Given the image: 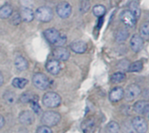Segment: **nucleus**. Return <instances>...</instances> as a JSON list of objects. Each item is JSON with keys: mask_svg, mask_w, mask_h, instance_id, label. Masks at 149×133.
Returning a JSON list of instances; mask_svg holds the SVG:
<instances>
[{"mask_svg": "<svg viewBox=\"0 0 149 133\" xmlns=\"http://www.w3.org/2000/svg\"><path fill=\"white\" fill-rule=\"evenodd\" d=\"M44 35L47 41L55 46H62L66 42V36L64 33H61L54 28H49L44 31Z\"/></svg>", "mask_w": 149, "mask_h": 133, "instance_id": "1", "label": "nucleus"}, {"mask_svg": "<svg viewBox=\"0 0 149 133\" xmlns=\"http://www.w3.org/2000/svg\"><path fill=\"white\" fill-rule=\"evenodd\" d=\"M61 119V116L58 112L54 111H47L43 113L41 118V122L44 125L52 127L57 125Z\"/></svg>", "mask_w": 149, "mask_h": 133, "instance_id": "2", "label": "nucleus"}, {"mask_svg": "<svg viewBox=\"0 0 149 133\" xmlns=\"http://www.w3.org/2000/svg\"><path fill=\"white\" fill-rule=\"evenodd\" d=\"M42 102L47 108H56L61 104V97L56 92H47L44 95Z\"/></svg>", "mask_w": 149, "mask_h": 133, "instance_id": "3", "label": "nucleus"}, {"mask_svg": "<svg viewBox=\"0 0 149 133\" xmlns=\"http://www.w3.org/2000/svg\"><path fill=\"white\" fill-rule=\"evenodd\" d=\"M35 17L43 23H47L50 22L52 17H53V12L52 10L48 7V6H41L39 8H38L34 13Z\"/></svg>", "mask_w": 149, "mask_h": 133, "instance_id": "4", "label": "nucleus"}, {"mask_svg": "<svg viewBox=\"0 0 149 133\" xmlns=\"http://www.w3.org/2000/svg\"><path fill=\"white\" fill-rule=\"evenodd\" d=\"M32 84L37 89L40 91H45L49 87L50 80L46 75H45L44 73L38 72V73L34 74V76L32 77Z\"/></svg>", "mask_w": 149, "mask_h": 133, "instance_id": "5", "label": "nucleus"}, {"mask_svg": "<svg viewBox=\"0 0 149 133\" xmlns=\"http://www.w3.org/2000/svg\"><path fill=\"white\" fill-rule=\"evenodd\" d=\"M141 93V89L138 85L133 84L127 87L124 91V98L127 101H133L137 98Z\"/></svg>", "mask_w": 149, "mask_h": 133, "instance_id": "6", "label": "nucleus"}, {"mask_svg": "<svg viewBox=\"0 0 149 133\" xmlns=\"http://www.w3.org/2000/svg\"><path fill=\"white\" fill-rule=\"evenodd\" d=\"M132 125L134 130L137 133H147L148 125L147 120L143 117H135L132 120Z\"/></svg>", "mask_w": 149, "mask_h": 133, "instance_id": "7", "label": "nucleus"}, {"mask_svg": "<svg viewBox=\"0 0 149 133\" xmlns=\"http://www.w3.org/2000/svg\"><path fill=\"white\" fill-rule=\"evenodd\" d=\"M56 11L61 18H67L72 14V6L67 2H61L58 4Z\"/></svg>", "mask_w": 149, "mask_h": 133, "instance_id": "8", "label": "nucleus"}, {"mask_svg": "<svg viewBox=\"0 0 149 133\" xmlns=\"http://www.w3.org/2000/svg\"><path fill=\"white\" fill-rule=\"evenodd\" d=\"M18 121L24 125H31L35 121L34 114L31 111H23L19 113Z\"/></svg>", "mask_w": 149, "mask_h": 133, "instance_id": "9", "label": "nucleus"}, {"mask_svg": "<svg viewBox=\"0 0 149 133\" xmlns=\"http://www.w3.org/2000/svg\"><path fill=\"white\" fill-rule=\"evenodd\" d=\"M120 20L126 25L129 27H134L136 24L137 18L129 10H123L122 13L120 14Z\"/></svg>", "mask_w": 149, "mask_h": 133, "instance_id": "10", "label": "nucleus"}, {"mask_svg": "<svg viewBox=\"0 0 149 133\" xmlns=\"http://www.w3.org/2000/svg\"><path fill=\"white\" fill-rule=\"evenodd\" d=\"M134 111L140 115L148 116L149 112V103L146 100H140L136 102L134 105Z\"/></svg>", "mask_w": 149, "mask_h": 133, "instance_id": "11", "label": "nucleus"}, {"mask_svg": "<svg viewBox=\"0 0 149 133\" xmlns=\"http://www.w3.org/2000/svg\"><path fill=\"white\" fill-rule=\"evenodd\" d=\"M45 68L47 70V71L49 73H51L52 75H58L60 71H61V65L59 63V60L57 59H50L45 65Z\"/></svg>", "mask_w": 149, "mask_h": 133, "instance_id": "12", "label": "nucleus"}, {"mask_svg": "<svg viewBox=\"0 0 149 133\" xmlns=\"http://www.w3.org/2000/svg\"><path fill=\"white\" fill-rule=\"evenodd\" d=\"M53 57L57 60H62V61H66L70 57V52L68 50L62 46H58L53 50Z\"/></svg>", "mask_w": 149, "mask_h": 133, "instance_id": "13", "label": "nucleus"}, {"mask_svg": "<svg viewBox=\"0 0 149 133\" xmlns=\"http://www.w3.org/2000/svg\"><path fill=\"white\" fill-rule=\"evenodd\" d=\"M143 39L142 37L140 36V35H134L133 37L131 38L130 40V46H131V49L134 51V52H139L142 47H143Z\"/></svg>", "mask_w": 149, "mask_h": 133, "instance_id": "14", "label": "nucleus"}, {"mask_svg": "<svg viewBox=\"0 0 149 133\" xmlns=\"http://www.w3.org/2000/svg\"><path fill=\"white\" fill-rule=\"evenodd\" d=\"M123 98H124V90L120 86L113 88L109 93V100L113 103L119 102Z\"/></svg>", "mask_w": 149, "mask_h": 133, "instance_id": "15", "label": "nucleus"}, {"mask_svg": "<svg viewBox=\"0 0 149 133\" xmlns=\"http://www.w3.org/2000/svg\"><path fill=\"white\" fill-rule=\"evenodd\" d=\"M70 48L72 49V51L78 54H82L86 52L87 49V44L84 41L79 40V41H74L70 44Z\"/></svg>", "mask_w": 149, "mask_h": 133, "instance_id": "16", "label": "nucleus"}, {"mask_svg": "<svg viewBox=\"0 0 149 133\" xmlns=\"http://www.w3.org/2000/svg\"><path fill=\"white\" fill-rule=\"evenodd\" d=\"M19 15L21 17V19L24 22H31L35 18L33 10H31V8L28 7H23L20 10Z\"/></svg>", "mask_w": 149, "mask_h": 133, "instance_id": "17", "label": "nucleus"}, {"mask_svg": "<svg viewBox=\"0 0 149 133\" xmlns=\"http://www.w3.org/2000/svg\"><path fill=\"white\" fill-rule=\"evenodd\" d=\"M28 65H29L28 62H27V60L24 57L18 56V57H16V59H15V66H16V68L18 71H24L27 70Z\"/></svg>", "mask_w": 149, "mask_h": 133, "instance_id": "18", "label": "nucleus"}, {"mask_svg": "<svg viewBox=\"0 0 149 133\" xmlns=\"http://www.w3.org/2000/svg\"><path fill=\"white\" fill-rule=\"evenodd\" d=\"M13 12V9L10 4H4L0 8V18L6 19L10 17Z\"/></svg>", "mask_w": 149, "mask_h": 133, "instance_id": "19", "label": "nucleus"}, {"mask_svg": "<svg viewBox=\"0 0 149 133\" xmlns=\"http://www.w3.org/2000/svg\"><path fill=\"white\" fill-rule=\"evenodd\" d=\"M3 98L4 100V102L9 105H14L16 102H17V97H16V94L11 91H7L4 92L3 96Z\"/></svg>", "mask_w": 149, "mask_h": 133, "instance_id": "20", "label": "nucleus"}, {"mask_svg": "<svg viewBox=\"0 0 149 133\" xmlns=\"http://www.w3.org/2000/svg\"><path fill=\"white\" fill-rule=\"evenodd\" d=\"M33 100H37V96L30 91H26L24 92L19 98V101L22 104H27V103H31Z\"/></svg>", "mask_w": 149, "mask_h": 133, "instance_id": "21", "label": "nucleus"}, {"mask_svg": "<svg viewBox=\"0 0 149 133\" xmlns=\"http://www.w3.org/2000/svg\"><path fill=\"white\" fill-rule=\"evenodd\" d=\"M120 131V126L115 121L109 122L106 126V132L107 133H119Z\"/></svg>", "mask_w": 149, "mask_h": 133, "instance_id": "22", "label": "nucleus"}, {"mask_svg": "<svg viewBox=\"0 0 149 133\" xmlns=\"http://www.w3.org/2000/svg\"><path fill=\"white\" fill-rule=\"evenodd\" d=\"M142 69H143V62L139 60V61H135L130 64L127 68V71L129 72H138V71H141Z\"/></svg>", "mask_w": 149, "mask_h": 133, "instance_id": "23", "label": "nucleus"}, {"mask_svg": "<svg viewBox=\"0 0 149 133\" xmlns=\"http://www.w3.org/2000/svg\"><path fill=\"white\" fill-rule=\"evenodd\" d=\"M140 33H141V37H142V39L145 40H148L149 39V23L148 22H145L141 24V28H140Z\"/></svg>", "mask_w": 149, "mask_h": 133, "instance_id": "24", "label": "nucleus"}, {"mask_svg": "<svg viewBox=\"0 0 149 133\" xmlns=\"http://www.w3.org/2000/svg\"><path fill=\"white\" fill-rule=\"evenodd\" d=\"M129 10L134 15V17L136 18H139L141 17V8H140L139 4L136 2L133 1V2L130 3V4H129Z\"/></svg>", "mask_w": 149, "mask_h": 133, "instance_id": "25", "label": "nucleus"}, {"mask_svg": "<svg viewBox=\"0 0 149 133\" xmlns=\"http://www.w3.org/2000/svg\"><path fill=\"white\" fill-rule=\"evenodd\" d=\"M28 84V80L23 78H16L12 81V85L18 89H23Z\"/></svg>", "mask_w": 149, "mask_h": 133, "instance_id": "26", "label": "nucleus"}, {"mask_svg": "<svg viewBox=\"0 0 149 133\" xmlns=\"http://www.w3.org/2000/svg\"><path fill=\"white\" fill-rule=\"evenodd\" d=\"M129 36V33L127 30H120L118 31V33L116 34V41L119 42V43H122V42H125L127 37Z\"/></svg>", "mask_w": 149, "mask_h": 133, "instance_id": "27", "label": "nucleus"}, {"mask_svg": "<svg viewBox=\"0 0 149 133\" xmlns=\"http://www.w3.org/2000/svg\"><path fill=\"white\" fill-rule=\"evenodd\" d=\"M126 79V74L123 72H116L111 76V81L113 83H120Z\"/></svg>", "mask_w": 149, "mask_h": 133, "instance_id": "28", "label": "nucleus"}, {"mask_svg": "<svg viewBox=\"0 0 149 133\" xmlns=\"http://www.w3.org/2000/svg\"><path fill=\"white\" fill-rule=\"evenodd\" d=\"M93 13L96 17H102L106 13V7L101 4H98L93 7Z\"/></svg>", "mask_w": 149, "mask_h": 133, "instance_id": "29", "label": "nucleus"}, {"mask_svg": "<svg viewBox=\"0 0 149 133\" xmlns=\"http://www.w3.org/2000/svg\"><path fill=\"white\" fill-rule=\"evenodd\" d=\"M10 18L11 24H14V25H18L21 23V21H22L19 13H17V12H12V14L10 15Z\"/></svg>", "mask_w": 149, "mask_h": 133, "instance_id": "30", "label": "nucleus"}, {"mask_svg": "<svg viewBox=\"0 0 149 133\" xmlns=\"http://www.w3.org/2000/svg\"><path fill=\"white\" fill-rule=\"evenodd\" d=\"M93 125H94V122L92 119H87L84 122L83 124V131L85 133H88V131H92L93 129Z\"/></svg>", "mask_w": 149, "mask_h": 133, "instance_id": "31", "label": "nucleus"}, {"mask_svg": "<svg viewBox=\"0 0 149 133\" xmlns=\"http://www.w3.org/2000/svg\"><path fill=\"white\" fill-rule=\"evenodd\" d=\"M36 133H52V131L49 126H46V125H43L38 127Z\"/></svg>", "mask_w": 149, "mask_h": 133, "instance_id": "32", "label": "nucleus"}, {"mask_svg": "<svg viewBox=\"0 0 149 133\" xmlns=\"http://www.w3.org/2000/svg\"><path fill=\"white\" fill-rule=\"evenodd\" d=\"M90 8V3L88 0H83L80 3V10L82 12H86Z\"/></svg>", "mask_w": 149, "mask_h": 133, "instance_id": "33", "label": "nucleus"}, {"mask_svg": "<svg viewBox=\"0 0 149 133\" xmlns=\"http://www.w3.org/2000/svg\"><path fill=\"white\" fill-rule=\"evenodd\" d=\"M117 66H118V68H119V69L127 71V68H128V66H129V62H128L127 60H126V59L121 60V61L118 64V65H117Z\"/></svg>", "mask_w": 149, "mask_h": 133, "instance_id": "34", "label": "nucleus"}, {"mask_svg": "<svg viewBox=\"0 0 149 133\" xmlns=\"http://www.w3.org/2000/svg\"><path fill=\"white\" fill-rule=\"evenodd\" d=\"M19 2L24 7L31 8L34 5V0H19Z\"/></svg>", "mask_w": 149, "mask_h": 133, "instance_id": "35", "label": "nucleus"}, {"mask_svg": "<svg viewBox=\"0 0 149 133\" xmlns=\"http://www.w3.org/2000/svg\"><path fill=\"white\" fill-rule=\"evenodd\" d=\"M4 124H5V120H4V118H3V117L2 115H0V129L3 127Z\"/></svg>", "mask_w": 149, "mask_h": 133, "instance_id": "36", "label": "nucleus"}, {"mask_svg": "<svg viewBox=\"0 0 149 133\" xmlns=\"http://www.w3.org/2000/svg\"><path fill=\"white\" fill-rule=\"evenodd\" d=\"M3 74L1 73V71H0V87L3 85Z\"/></svg>", "mask_w": 149, "mask_h": 133, "instance_id": "37", "label": "nucleus"}]
</instances>
